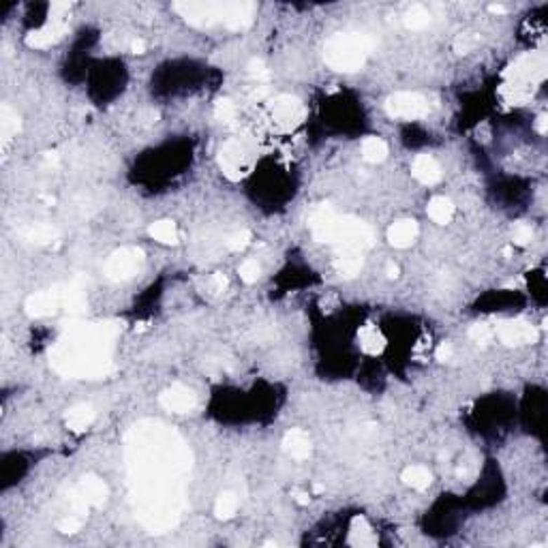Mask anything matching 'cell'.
Segmentation results:
<instances>
[{"label": "cell", "mask_w": 548, "mask_h": 548, "mask_svg": "<svg viewBox=\"0 0 548 548\" xmlns=\"http://www.w3.org/2000/svg\"><path fill=\"white\" fill-rule=\"evenodd\" d=\"M546 79V58L540 52H529L516 58L508 69L503 71V83L499 88L501 99L516 107L525 105L533 91Z\"/></svg>", "instance_id": "cell-3"}, {"label": "cell", "mask_w": 548, "mask_h": 548, "mask_svg": "<svg viewBox=\"0 0 548 548\" xmlns=\"http://www.w3.org/2000/svg\"><path fill=\"white\" fill-rule=\"evenodd\" d=\"M69 3H52V18L46 26H41L39 30L30 32L26 36V44L28 48H34V50H46L50 46H54L56 41H60L67 32V20H65V13L69 11Z\"/></svg>", "instance_id": "cell-7"}, {"label": "cell", "mask_w": 548, "mask_h": 548, "mask_svg": "<svg viewBox=\"0 0 548 548\" xmlns=\"http://www.w3.org/2000/svg\"><path fill=\"white\" fill-rule=\"evenodd\" d=\"M503 11H505V9H503L501 5H493V7H490V13H503Z\"/></svg>", "instance_id": "cell-44"}, {"label": "cell", "mask_w": 548, "mask_h": 548, "mask_svg": "<svg viewBox=\"0 0 548 548\" xmlns=\"http://www.w3.org/2000/svg\"><path fill=\"white\" fill-rule=\"evenodd\" d=\"M227 248L229 250H242V248H246L248 244H250V232H246V229H240V232H236V234H232L229 238H227Z\"/></svg>", "instance_id": "cell-35"}, {"label": "cell", "mask_w": 548, "mask_h": 548, "mask_svg": "<svg viewBox=\"0 0 548 548\" xmlns=\"http://www.w3.org/2000/svg\"><path fill=\"white\" fill-rule=\"evenodd\" d=\"M118 326L105 323H77L50 352V364L56 373L75 379H99L112 370V349Z\"/></svg>", "instance_id": "cell-2"}, {"label": "cell", "mask_w": 548, "mask_h": 548, "mask_svg": "<svg viewBox=\"0 0 548 548\" xmlns=\"http://www.w3.org/2000/svg\"><path fill=\"white\" fill-rule=\"evenodd\" d=\"M107 499V486L97 476H83L71 493V505L75 514H86L91 508H99Z\"/></svg>", "instance_id": "cell-8"}, {"label": "cell", "mask_w": 548, "mask_h": 548, "mask_svg": "<svg viewBox=\"0 0 548 548\" xmlns=\"http://www.w3.org/2000/svg\"><path fill=\"white\" fill-rule=\"evenodd\" d=\"M126 469L140 523L150 533L176 527L191 469V452L182 437L152 420L135 425L126 435Z\"/></svg>", "instance_id": "cell-1"}, {"label": "cell", "mask_w": 548, "mask_h": 548, "mask_svg": "<svg viewBox=\"0 0 548 548\" xmlns=\"http://www.w3.org/2000/svg\"><path fill=\"white\" fill-rule=\"evenodd\" d=\"M411 176L427 187H433L441 180V167L431 154H417L411 163Z\"/></svg>", "instance_id": "cell-16"}, {"label": "cell", "mask_w": 548, "mask_h": 548, "mask_svg": "<svg viewBox=\"0 0 548 548\" xmlns=\"http://www.w3.org/2000/svg\"><path fill=\"white\" fill-rule=\"evenodd\" d=\"M493 332L503 345H529V343H535L537 336H540L537 328L533 323L525 321V319L499 321Z\"/></svg>", "instance_id": "cell-12"}, {"label": "cell", "mask_w": 548, "mask_h": 548, "mask_svg": "<svg viewBox=\"0 0 548 548\" xmlns=\"http://www.w3.org/2000/svg\"><path fill=\"white\" fill-rule=\"evenodd\" d=\"M30 242H36V244H52L58 240V232L52 227V225H46V223H39V225H30L28 229L22 232Z\"/></svg>", "instance_id": "cell-28"}, {"label": "cell", "mask_w": 548, "mask_h": 548, "mask_svg": "<svg viewBox=\"0 0 548 548\" xmlns=\"http://www.w3.org/2000/svg\"><path fill=\"white\" fill-rule=\"evenodd\" d=\"M219 167L229 180H240L248 170V150L240 140H229L219 150Z\"/></svg>", "instance_id": "cell-11"}, {"label": "cell", "mask_w": 548, "mask_h": 548, "mask_svg": "<svg viewBox=\"0 0 548 548\" xmlns=\"http://www.w3.org/2000/svg\"><path fill=\"white\" fill-rule=\"evenodd\" d=\"M334 268L341 276L352 279L362 270V255H358V253H339V258L334 262Z\"/></svg>", "instance_id": "cell-27"}, {"label": "cell", "mask_w": 548, "mask_h": 548, "mask_svg": "<svg viewBox=\"0 0 548 548\" xmlns=\"http://www.w3.org/2000/svg\"><path fill=\"white\" fill-rule=\"evenodd\" d=\"M268 112H270V120L279 126V129H285V131L298 126L307 114L302 101L291 95H279L276 99H272L268 105Z\"/></svg>", "instance_id": "cell-9"}, {"label": "cell", "mask_w": 548, "mask_h": 548, "mask_svg": "<svg viewBox=\"0 0 548 548\" xmlns=\"http://www.w3.org/2000/svg\"><path fill=\"white\" fill-rule=\"evenodd\" d=\"M493 336H495V332H493V328L486 326V323H476V326H472V330H469V339H472L474 343H478V345L490 343Z\"/></svg>", "instance_id": "cell-33"}, {"label": "cell", "mask_w": 548, "mask_h": 548, "mask_svg": "<svg viewBox=\"0 0 548 548\" xmlns=\"http://www.w3.org/2000/svg\"><path fill=\"white\" fill-rule=\"evenodd\" d=\"M531 238H533V229H531V225L529 223H514V227H512V242L514 244H519V246H525V244H529L531 242Z\"/></svg>", "instance_id": "cell-34"}, {"label": "cell", "mask_w": 548, "mask_h": 548, "mask_svg": "<svg viewBox=\"0 0 548 548\" xmlns=\"http://www.w3.org/2000/svg\"><path fill=\"white\" fill-rule=\"evenodd\" d=\"M148 234L161 244H178V240H180V232L176 227V223H172V221H159V223L150 225Z\"/></svg>", "instance_id": "cell-26"}, {"label": "cell", "mask_w": 548, "mask_h": 548, "mask_svg": "<svg viewBox=\"0 0 548 548\" xmlns=\"http://www.w3.org/2000/svg\"><path fill=\"white\" fill-rule=\"evenodd\" d=\"M309 499H311V497H309V493H298V495H296V501H298L300 505H307V503H309Z\"/></svg>", "instance_id": "cell-42"}, {"label": "cell", "mask_w": 548, "mask_h": 548, "mask_svg": "<svg viewBox=\"0 0 548 548\" xmlns=\"http://www.w3.org/2000/svg\"><path fill=\"white\" fill-rule=\"evenodd\" d=\"M450 358H452V345H450V343H441L439 349H437V360L446 362V360H450Z\"/></svg>", "instance_id": "cell-38"}, {"label": "cell", "mask_w": 548, "mask_h": 548, "mask_svg": "<svg viewBox=\"0 0 548 548\" xmlns=\"http://www.w3.org/2000/svg\"><path fill=\"white\" fill-rule=\"evenodd\" d=\"M215 512H217V519H221V521L234 519V514L238 512V497L229 490L221 493L217 499V505H215Z\"/></svg>", "instance_id": "cell-29"}, {"label": "cell", "mask_w": 548, "mask_h": 548, "mask_svg": "<svg viewBox=\"0 0 548 548\" xmlns=\"http://www.w3.org/2000/svg\"><path fill=\"white\" fill-rule=\"evenodd\" d=\"M79 529H81V516L79 514H67L62 521H58V531H62V533L73 535Z\"/></svg>", "instance_id": "cell-37"}, {"label": "cell", "mask_w": 548, "mask_h": 548, "mask_svg": "<svg viewBox=\"0 0 548 548\" xmlns=\"http://www.w3.org/2000/svg\"><path fill=\"white\" fill-rule=\"evenodd\" d=\"M420 227L413 219H401L388 229V242L394 248H409L417 240Z\"/></svg>", "instance_id": "cell-17"}, {"label": "cell", "mask_w": 548, "mask_h": 548, "mask_svg": "<svg viewBox=\"0 0 548 548\" xmlns=\"http://www.w3.org/2000/svg\"><path fill=\"white\" fill-rule=\"evenodd\" d=\"M370 39L362 32H341L326 41L323 46V60L330 69L341 73L358 71L370 52Z\"/></svg>", "instance_id": "cell-4"}, {"label": "cell", "mask_w": 548, "mask_h": 548, "mask_svg": "<svg viewBox=\"0 0 548 548\" xmlns=\"http://www.w3.org/2000/svg\"><path fill=\"white\" fill-rule=\"evenodd\" d=\"M349 544H354V546H375L377 544V535H375L373 527L368 525V521L364 516H356L352 521Z\"/></svg>", "instance_id": "cell-21"}, {"label": "cell", "mask_w": 548, "mask_h": 548, "mask_svg": "<svg viewBox=\"0 0 548 548\" xmlns=\"http://www.w3.org/2000/svg\"><path fill=\"white\" fill-rule=\"evenodd\" d=\"M215 118L223 124H229L236 118V105L232 99H219L215 103Z\"/></svg>", "instance_id": "cell-31"}, {"label": "cell", "mask_w": 548, "mask_h": 548, "mask_svg": "<svg viewBox=\"0 0 548 548\" xmlns=\"http://www.w3.org/2000/svg\"><path fill=\"white\" fill-rule=\"evenodd\" d=\"M388 276H390V279H396V276H399V268H396L394 264H388Z\"/></svg>", "instance_id": "cell-43"}, {"label": "cell", "mask_w": 548, "mask_h": 548, "mask_svg": "<svg viewBox=\"0 0 548 548\" xmlns=\"http://www.w3.org/2000/svg\"><path fill=\"white\" fill-rule=\"evenodd\" d=\"M427 213H429V217L437 225H448L454 219V203H452V199H448L443 195H437V197H433L429 201Z\"/></svg>", "instance_id": "cell-22"}, {"label": "cell", "mask_w": 548, "mask_h": 548, "mask_svg": "<svg viewBox=\"0 0 548 548\" xmlns=\"http://www.w3.org/2000/svg\"><path fill=\"white\" fill-rule=\"evenodd\" d=\"M95 417H97V411H95L93 405L79 403V405H75V407H71V409L67 411L65 422H67V429H69V431H73V433H83V431H86V429L95 422Z\"/></svg>", "instance_id": "cell-18"}, {"label": "cell", "mask_w": 548, "mask_h": 548, "mask_svg": "<svg viewBox=\"0 0 548 548\" xmlns=\"http://www.w3.org/2000/svg\"><path fill=\"white\" fill-rule=\"evenodd\" d=\"M429 101L417 93H396L386 101L388 116L399 120H420L429 114Z\"/></svg>", "instance_id": "cell-10"}, {"label": "cell", "mask_w": 548, "mask_h": 548, "mask_svg": "<svg viewBox=\"0 0 548 548\" xmlns=\"http://www.w3.org/2000/svg\"><path fill=\"white\" fill-rule=\"evenodd\" d=\"M161 407L172 411V413H189L195 405H197V396L191 388L182 386V384H176L172 388H167L163 394H161Z\"/></svg>", "instance_id": "cell-15"}, {"label": "cell", "mask_w": 548, "mask_h": 548, "mask_svg": "<svg viewBox=\"0 0 548 548\" xmlns=\"http://www.w3.org/2000/svg\"><path fill=\"white\" fill-rule=\"evenodd\" d=\"M546 124H548L546 114H540V116H537V122H535V129H537L540 135H546Z\"/></svg>", "instance_id": "cell-39"}, {"label": "cell", "mask_w": 548, "mask_h": 548, "mask_svg": "<svg viewBox=\"0 0 548 548\" xmlns=\"http://www.w3.org/2000/svg\"><path fill=\"white\" fill-rule=\"evenodd\" d=\"M26 313L30 317H50L54 313H58L62 309V289L54 287V289H46V291H39L32 293V296L26 300L24 305Z\"/></svg>", "instance_id": "cell-14"}, {"label": "cell", "mask_w": 548, "mask_h": 548, "mask_svg": "<svg viewBox=\"0 0 548 548\" xmlns=\"http://www.w3.org/2000/svg\"><path fill=\"white\" fill-rule=\"evenodd\" d=\"M401 480H403L409 488H413V490H427V488L431 486V482H433V476H431V472H429L427 467H422V465H411V467H407V469L403 472Z\"/></svg>", "instance_id": "cell-23"}, {"label": "cell", "mask_w": 548, "mask_h": 548, "mask_svg": "<svg viewBox=\"0 0 548 548\" xmlns=\"http://www.w3.org/2000/svg\"><path fill=\"white\" fill-rule=\"evenodd\" d=\"M238 274H240V279L244 283H255L260 279V274H262V268H260V264L255 260H246V262L240 264Z\"/></svg>", "instance_id": "cell-32"}, {"label": "cell", "mask_w": 548, "mask_h": 548, "mask_svg": "<svg viewBox=\"0 0 548 548\" xmlns=\"http://www.w3.org/2000/svg\"><path fill=\"white\" fill-rule=\"evenodd\" d=\"M339 221H341V217L336 215L330 206H321V208H317L315 213L311 215V219H309V227H311L313 238H315L317 242L334 244L336 229H339Z\"/></svg>", "instance_id": "cell-13"}, {"label": "cell", "mask_w": 548, "mask_h": 548, "mask_svg": "<svg viewBox=\"0 0 548 548\" xmlns=\"http://www.w3.org/2000/svg\"><path fill=\"white\" fill-rule=\"evenodd\" d=\"M213 283H215V289H217V291H223V289L227 287V279H225L223 274H215Z\"/></svg>", "instance_id": "cell-40"}, {"label": "cell", "mask_w": 548, "mask_h": 548, "mask_svg": "<svg viewBox=\"0 0 548 548\" xmlns=\"http://www.w3.org/2000/svg\"><path fill=\"white\" fill-rule=\"evenodd\" d=\"M388 156V144L382 138H366L362 142V159L366 163H382Z\"/></svg>", "instance_id": "cell-25"}, {"label": "cell", "mask_w": 548, "mask_h": 548, "mask_svg": "<svg viewBox=\"0 0 548 548\" xmlns=\"http://www.w3.org/2000/svg\"><path fill=\"white\" fill-rule=\"evenodd\" d=\"M144 266V253L138 246H122L105 262V276L109 281H129Z\"/></svg>", "instance_id": "cell-6"}, {"label": "cell", "mask_w": 548, "mask_h": 548, "mask_svg": "<svg viewBox=\"0 0 548 548\" xmlns=\"http://www.w3.org/2000/svg\"><path fill=\"white\" fill-rule=\"evenodd\" d=\"M431 13L425 9V7H420V5H415V7H411L407 13H405V26L407 28H411V30H422V28H427L429 24H431Z\"/></svg>", "instance_id": "cell-30"}, {"label": "cell", "mask_w": 548, "mask_h": 548, "mask_svg": "<svg viewBox=\"0 0 548 548\" xmlns=\"http://www.w3.org/2000/svg\"><path fill=\"white\" fill-rule=\"evenodd\" d=\"M373 244V232L366 223L354 217H341L339 229H336L334 246L339 248V253H362Z\"/></svg>", "instance_id": "cell-5"}, {"label": "cell", "mask_w": 548, "mask_h": 548, "mask_svg": "<svg viewBox=\"0 0 548 548\" xmlns=\"http://www.w3.org/2000/svg\"><path fill=\"white\" fill-rule=\"evenodd\" d=\"M20 116L9 107V105H3V109H0V135H3V146L7 148V144L18 135L20 131Z\"/></svg>", "instance_id": "cell-24"}, {"label": "cell", "mask_w": 548, "mask_h": 548, "mask_svg": "<svg viewBox=\"0 0 548 548\" xmlns=\"http://www.w3.org/2000/svg\"><path fill=\"white\" fill-rule=\"evenodd\" d=\"M248 75H250L253 79H258V81H266V79L270 77V71H268V67H266L264 60L253 58V60L248 62Z\"/></svg>", "instance_id": "cell-36"}, {"label": "cell", "mask_w": 548, "mask_h": 548, "mask_svg": "<svg viewBox=\"0 0 548 548\" xmlns=\"http://www.w3.org/2000/svg\"><path fill=\"white\" fill-rule=\"evenodd\" d=\"M358 345L368 356H379L386 349V336L382 334L377 326L366 323L358 330Z\"/></svg>", "instance_id": "cell-19"}, {"label": "cell", "mask_w": 548, "mask_h": 548, "mask_svg": "<svg viewBox=\"0 0 548 548\" xmlns=\"http://www.w3.org/2000/svg\"><path fill=\"white\" fill-rule=\"evenodd\" d=\"M131 52H133V54H144V52H146V44H144L142 39H135V41H133V44H131Z\"/></svg>", "instance_id": "cell-41"}, {"label": "cell", "mask_w": 548, "mask_h": 548, "mask_svg": "<svg viewBox=\"0 0 548 548\" xmlns=\"http://www.w3.org/2000/svg\"><path fill=\"white\" fill-rule=\"evenodd\" d=\"M283 450L296 460H305L311 456V439L302 429H291L283 437Z\"/></svg>", "instance_id": "cell-20"}]
</instances>
